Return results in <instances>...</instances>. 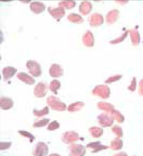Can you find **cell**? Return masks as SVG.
<instances>
[{
	"mask_svg": "<svg viewBox=\"0 0 143 156\" xmlns=\"http://www.w3.org/2000/svg\"><path fill=\"white\" fill-rule=\"evenodd\" d=\"M30 7L31 10L36 14L43 12L46 8L45 5L43 3L38 1H34L31 3Z\"/></svg>",
	"mask_w": 143,
	"mask_h": 156,
	"instance_id": "obj_8",
	"label": "cell"
},
{
	"mask_svg": "<svg viewBox=\"0 0 143 156\" xmlns=\"http://www.w3.org/2000/svg\"><path fill=\"white\" fill-rule=\"evenodd\" d=\"M90 25L92 27H98L104 23V18L101 15L98 13L93 14L88 18Z\"/></svg>",
	"mask_w": 143,
	"mask_h": 156,
	"instance_id": "obj_6",
	"label": "cell"
},
{
	"mask_svg": "<svg viewBox=\"0 0 143 156\" xmlns=\"http://www.w3.org/2000/svg\"><path fill=\"white\" fill-rule=\"evenodd\" d=\"M26 66L29 73L34 77L41 76L42 74L41 66L35 60H29L26 63Z\"/></svg>",
	"mask_w": 143,
	"mask_h": 156,
	"instance_id": "obj_2",
	"label": "cell"
},
{
	"mask_svg": "<svg viewBox=\"0 0 143 156\" xmlns=\"http://www.w3.org/2000/svg\"><path fill=\"white\" fill-rule=\"evenodd\" d=\"M17 69L12 67H5L2 70L3 80H7L12 78L17 72Z\"/></svg>",
	"mask_w": 143,
	"mask_h": 156,
	"instance_id": "obj_11",
	"label": "cell"
},
{
	"mask_svg": "<svg viewBox=\"0 0 143 156\" xmlns=\"http://www.w3.org/2000/svg\"><path fill=\"white\" fill-rule=\"evenodd\" d=\"M49 74L52 77H59L63 76L64 70L60 65L54 64L51 65L49 69Z\"/></svg>",
	"mask_w": 143,
	"mask_h": 156,
	"instance_id": "obj_7",
	"label": "cell"
},
{
	"mask_svg": "<svg viewBox=\"0 0 143 156\" xmlns=\"http://www.w3.org/2000/svg\"><path fill=\"white\" fill-rule=\"evenodd\" d=\"M58 5L60 7H64L67 9H72L76 5V2L73 1H62L60 2Z\"/></svg>",
	"mask_w": 143,
	"mask_h": 156,
	"instance_id": "obj_18",
	"label": "cell"
},
{
	"mask_svg": "<svg viewBox=\"0 0 143 156\" xmlns=\"http://www.w3.org/2000/svg\"><path fill=\"white\" fill-rule=\"evenodd\" d=\"M68 19L72 23H81L84 22L83 18L79 15L71 13L68 16Z\"/></svg>",
	"mask_w": 143,
	"mask_h": 156,
	"instance_id": "obj_15",
	"label": "cell"
},
{
	"mask_svg": "<svg viewBox=\"0 0 143 156\" xmlns=\"http://www.w3.org/2000/svg\"><path fill=\"white\" fill-rule=\"evenodd\" d=\"M17 77L22 81L29 85H32L35 83V80L32 77L25 73L21 72L18 73Z\"/></svg>",
	"mask_w": 143,
	"mask_h": 156,
	"instance_id": "obj_12",
	"label": "cell"
},
{
	"mask_svg": "<svg viewBox=\"0 0 143 156\" xmlns=\"http://www.w3.org/2000/svg\"><path fill=\"white\" fill-rule=\"evenodd\" d=\"M18 133L24 137H28L30 139V142L31 143L33 142L35 139V137L32 134L27 131L20 130V131H18Z\"/></svg>",
	"mask_w": 143,
	"mask_h": 156,
	"instance_id": "obj_21",
	"label": "cell"
},
{
	"mask_svg": "<svg viewBox=\"0 0 143 156\" xmlns=\"http://www.w3.org/2000/svg\"><path fill=\"white\" fill-rule=\"evenodd\" d=\"M14 102L8 97H2L0 99V107L3 110L10 109L13 107Z\"/></svg>",
	"mask_w": 143,
	"mask_h": 156,
	"instance_id": "obj_10",
	"label": "cell"
},
{
	"mask_svg": "<svg viewBox=\"0 0 143 156\" xmlns=\"http://www.w3.org/2000/svg\"><path fill=\"white\" fill-rule=\"evenodd\" d=\"M47 103L51 109L55 111H64L66 108V105L65 103L62 102L57 97L52 95L47 98Z\"/></svg>",
	"mask_w": 143,
	"mask_h": 156,
	"instance_id": "obj_1",
	"label": "cell"
},
{
	"mask_svg": "<svg viewBox=\"0 0 143 156\" xmlns=\"http://www.w3.org/2000/svg\"><path fill=\"white\" fill-rule=\"evenodd\" d=\"M50 120V119H49L44 118L42 120L34 122L33 126L34 127H43L46 126Z\"/></svg>",
	"mask_w": 143,
	"mask_h": 156,
	"instance_id": "obj_20",
	"label": "cell"
},
{
	"mask_svg": "<svg viewBox=\"0 0 143 156\" xmlns=\"http://www.w3.org/2000/svg\"><path fill=\"white\" fill-rule=\"evenodd\" d=\"M119 12L117 10L111 11L107 14L106 16V21L108 23L112 24L114 23L118 20Z\"/></svg>",
	"mask_w": 143,
	"mask_h": 156,
	"instance_id": "obj_14",
	"label": "cell"
},
{
	"mask_svg": "<svg viewBox=\"0 0 143 156\" xmlns=\"http://www.w3.org/2000/svg\"><path fill=\"white\" fill-rule=\"evenodd\" d=\"M48 11L49 14L58 22L59 21L61 18L65 16V8L60 6L57 8L49 7L48 8Z\"/></svg>",
	"mask_w": 143,
	"mask_h": 156,
	"instance_id": "obj_4",
	"label": "cell"
},
{
	"mask_svg": "<svg viewBox=\"0 0 143 156\" xmlns=\"http://www.w3.org/2000/svg\"><path fill=\"white\" fill-rule=\"evenodd\" d=\"M48 147L43 142H38L35 147L33 155L34 156H45L48 153Z\"/></svg>",
	"mask_w": 143,
	"mask_h": 156,
	"instance_id": "obj_5",
	"label": "cell"
},
{
	"mask_svg": "<svg viewBox=\"0 0 143 156\" xmlns=\"http://www.w3.org/2000/svg\"><path fill=\"white\" fill-rule=\"evenodd\" d=\"M59 127V123H58L57 121L55 120L49 125L47 129L49 131H54V130L58 129Z\"/></svg>",
	"mask_w": 143,
	"mask_h": 156,
	"instance_id": "obj_23",
	"label": "cell"
},
{
	"mask_svg": "<svg viewBox=\"0 0 143 156\" xmlns=\"http://www.w3.org/2000/svg\"><path fill=\"white\" fill-rule=\"evenodd\" d=\"M61 87V83L57 80H53L50 83L49 89L51 91L54 92L55 94H57L58 90Z\"/></svg>",
	"mask_w": 143,
	"mask_h": 156,
	"instance_id": "obj_17",
	"label": "cell"
},
{
	"mask_svg": "<svg viewBox=\"0 0 143 156\" xmlns=\"http://www.w3.org/2000/svg\"><path fill=\"white\" fill-rule=\"evenodd\" d=\"M71 155H81L82 147L80 145L73 144L70 146Z\"/></svg>",
	"mask_w": 143,
	"mask_h": 156,
	"instance_id": "obj_16",
	"label": "cell"
},
{
	"mask_svg": "<svg viewBox=\"0 0 143 156\" xmlns=\"http://www.w3.org/2000/svg\"><path fill=\"white\" fill-rule=\"evenodd\" d=\"M92 10V5L90 2H82L79 6V11L83 15H87Z\"/></svg>",
	"mask_w": 143,
	"mask_h": 156,
	"instance_id": "obj_13",
	"label": "cell"
},
{
	"mask_svg": "<svg viewBox=\"0 0 143 156\" xmlns=\"http://www.w3.org/2000/svg\"><path fill=\"white\" fill-rule=\"evenodd\" d=\"M34 115L35 116L40 117H43L44 115H48L49 113V109L48 106H46L43 110L38 111L36 109L33 110Z\"/></svg>",
	"mask_w": 143,
	"mask_h": 156,
	"instance_id": "obj_19",
	"label": "cell"
},
{
	"mask_svg": "<svg viewBox=\"0 0 143 156\" xmlns=\"http://www.w3.org/2000/svg\"><path fill=\"white\" fill-rule=\"evenodd\" d=\"M12 142L0 143V150H5L8 149L12 146Z\"/></svg>",
	"mask_w": 143,
	"mask_h": 156,
	"instance_id": "obj_24",
	"label": "cell"
},
{
	"mask_svg": "<svg viewBox=\"0 0 143 156\" xmlns=\"http://www.w3.org/2000/svg\"><path fill=\"white\" fill-rule=\"evenodd\" d=\"M81 102H77L70 105L68 106V111L69 112H74L78 111L82 106Z\"/></svg>",
	"mask_w": 143,
	"mask_h": 156,
	"instance_id": "obj_22",
	"label": "cell"
},
{
	"mask_svg": "<svg viewBox=\"0 0 143 156\" xmlns=\"http://www.w3.org/2000/svg\"><path fill=\"white\" fill-rule=\"evenodd\" d=\"M78 137V133L74 132H67L62 136V139L64 143L69 144L76 140Z\"/></svg>",
	"mask_w": 143,
	"mask_h": 156,
	"instance_id": "obj_9",
	"label": "cell"
},
{
	"mask_svg": "<svg viewBox=\"0 0 143 156\" xmlns=\"http://www.w3.org/2000/svg\"><path fill=\"white\" fill-rule=\"evenodd\" d=\"M48 90L49 87L47 84L40 82L34 88V94L37 97L42 98L45 96Z\"/></svg>",
	"mask_w": 143,
	"mask_h": 156,
	"instance_id": "obj_3",
	"label": "cell"
}]
</instances>
